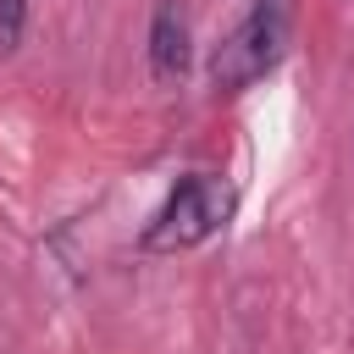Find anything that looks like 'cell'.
I'll return each instance as SVG.
<instances>
[{
  "mask_svg": "<svg viewBox=\"0 0 354 354\" xmlns=\"http://www.w3.org/2000/svg\"><path fill=\"white\" fill-rule=\"evenodd\" d=\"M232 205H238L232 183L210 177V171H188V177L166 194V205L155 210V221L144 227V249H149V254L199 249L210 232H221V227L232 221Z\"/></svg>",
  "mask_w": 354,
  "mask_h": 354,
  "instance_id": "2",
  "label": "cell"
},
{
  "mask_svg": "<svg viewBox=\"0 0 354 354\" xmlns=\"http://www.w3.org/2000/svg\"><path fill=\"white\" fill-rule=\"evenodd\" d=\"M188 66H194L188 11H183L177 0H155V17H149V72H155L160 83H177Z\"/></svg>",
  "mask_w": 354,
  "mask_h": 354,
  "instance_id": "3",
  "label": "cell"
},
{
  "mask_svg": "<svg viewBox=\"0 0 354 354\" xmlns=\"http://www.w3.org/2000/svg\"><path fill=\"white\" fill-rule=\"evenodd\" d=\"M22 28H28V0H0V55L22 44Z\"/></svg>",
  "mask_w": 354,
  "mask_h": 354,
  "instance_id": "4",
  "label": "cell"
},
{
  "mask_svg": "<svg viewBox=\"0 0 354 354\" xmlns=\"http://www.w3.org/2000/svg\"><path fill=\"white\" fill-rule=\"evenodd\" d=\"M288 33H293V0H254L243 22L216 44V61H210L216 94H243L249 83H260L282 61Z\"/></svg>",
  "mask_w": 354,
  "mask_h": 354,
  "instance_id": "1",
  "label": "cell"
}]
</instances>
